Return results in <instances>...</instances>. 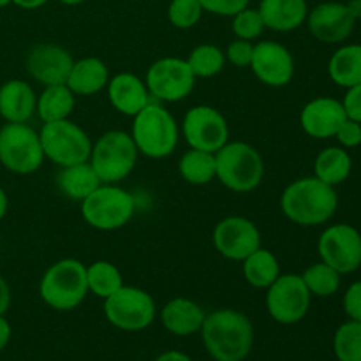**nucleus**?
<instances>
[{
    "label": "nucleus",
    "instance_id": "nucleus-39",
    "mask_svg": "<svg viewBox=\"0 0 361 361\" xmlns=\"http://www.w3.org/2000/svg\"><path fill=\"white\" fill-rule=\"evenodd\" d=\"M342 305H344V312L348 314L349 319L361 321V281L353 282L345 289Z\"/></svg>",
    "mask_w": 361,
    "mask_h": 361
},
{
    "label": "nucleus",
    "instance_id": "nucleus-2",
    "mask_svg": "<svg viewBox=\"0 0 361 361\" xmlns=\"http://www.w3.org/2000/svg\"><path fill=\"white\" fill-rule=\"evenodd\" d=\"M338 208L335 187L316 176H303L289 183L281 194V210L296 226L314 228L330 221Z\"/></svg>",
    "mask_w": 361,
    "mask_h": 361
},
{
    "label": "nucleus",
    "instance_id": "nucleus-1",
    "mask_svg": "<svg viewBox=\"0 0 361 361\" xmlns=\"http://www.w3.org/2000/svg\"><path fill=\"white\" fill-rule=\"evenodd\" d=\"M200 334L204 349L215 361H243L254 348L252 321L235 309L207 314Z\"/></svg>",
    "mask_w": 361,
    "mask_h": 361
},
{
    "label": "nucleus",
    "instance_id": "nucleus-46",
    "mask_svg": "<svg viewBox=\"0 0 361 361\" xmlns=\"http://www.w3.org/2000/svg\"><path fill=\"white\" fill-rule=\"evenodd\" d=\"M7 210H9V197H7L6 190L0 187V222H2L4 217L7 215Z\"/></svg>",
    "mask_w": 361,
    "mask_h": 361
},
{
    "label": "nucleus",
    "instance_id": "nucleus-8",
    "mask_svg": "<svg viewBox=\"0 0 361 361\" xmlns=\"http://www.w3.org/2000/svg\"><path fill=\"white\" fill-rule=\"evenodd\" d=\"M46 161L41 137L27 123H4L0 127V164L14 175H32Z\"/></svg>",
    "mask_w": 361,
    "mask_h": 361
},
{
    "label": "nucleus",
    "instance_id": "nucleus-48",
    "mask_svg": "<svg viewBox=\"0 0 361 361\" xmlns=\"http://www.w3.org/2000/svg\"><path fill=\"white\" fill-rule=\"evenodd\" d=\"M59 2L66 4V6H78V4H83L85 0H59Z\"/></svg>",
    "mask_w": 361,
    "mask_h": 361
},
{
    "label": "nucleus",
    "instance_id": "nucleus-43",
    "mask_svg": "<svg viewBox=\"0 0 361 361\" xmlns=\"http://www.w3.org/2000/svg\"><path fill=\"white\" fill-rule=\"evenodd\" d=\"M11 335H13V328L11 323L6 319V316H0V351L7 348L11 341Z\"/></svg>",
    "mask_w": 361,
    "mask_h": 361
},
{
    "label": "nucleus",
    "instance_id": "nucleus-17",
    "mask_svg": "<svg viewBox=\"0 0 361 361\" xmlns=\"http://www.w3.org/2000/svg\"><path fill=\"white\" fill-rule=\"evenodd\" d=\"M73 63V55L66 48L59 44H49V42L32 46L25 59L27 73L42 87L66 85Z\"/></svg>",
    "mask_w": 361,
    "mask_h": 361
},
{
    "label": "nucleus",
    "instance_id": "nucleus-33",
    "mask_svg": "<svg viewBox=\"0 0 361 361\" xmlns=\"http://www.w3.org/2000/svg\"><path fill=\"white\" fill-rule=\"evenodd\" d=\"M341 277L342 275L335 268L323 263V261L310 264L302 274V279L305 282L307 289L310 291V295L321 296V298L334 296L338 291V288H341Z\"/></svg>",
    "mask_w": 361,
    "mask_h": 361
},
{
    "label": "nucleus",
    "instance_id": "nucleus-14",
    "mask_svg": "<svg viewBox=\"0 0 361 361\" xmlns=\"http://www.w3.org/2000/svg\"><path fill=\"white\" fill-rule=\"evenodd\" d=\"M317 252L341 275L353 274L361 267V233L351 224L328 226L319 236Z\"/></svg>",
    "mask_w": 361,
    "mask_h": 361
},
{
    "label": "nucleus",
    "instance_id": "nucleus-16",
    "mask_svg": "<svg viewBox=\"0 0 361 361\" xmlns=\"http://www.w3.org/2000/svg\"><path fill=\"white\" fill-rule=\"evenodd\" d=\"M249 67L261 83L271 88L286 87L295 78L293 53L275 41H259L254 44L252 62Z\"/></svg>",
    "mask_w": 361,
    "mask_h": 361
},
{
    "label": "nucleus",
    "instance_id": "nucleus-22",
    "mask_svg": "<svg viewBox=\"0 0 361 361\" xmlns=\"http://www.w3.org/2000/svg\"><path fill=\"white\" fill-rule=\"evenodd\" d=\"M207 312L200 303L189 298H173L162 307L161 323L169 334L176 337H190L200 334Z\"/></svg>",
    "mask_w": 361,
    "mask_h": 361
},
{
    "label": "nucleus",
    "instance_id": "nucleus-42",
    "mask_svg": "<svg viewBox=\"0 0 361 361\" xmlns=\"http://www.w3.org/2000/svg\"><path fill=\"white\" fill-rule=\"evenodd\" d=\"M11 300H13V295H11V286L7 284L6 279L0 275V316H6V312L11 307Z\"/></svg>",
    "mask_w": 361,
    "mask_h": 361
},
{
    "label": "nucleus",
    "instance_id": "nucleus-30",
    "mask_svg": "<svg viewBox=\"0 0 361 361\" xmlns=\"http://www.w3.org/2000/svg\"><path fill=\"white\" fill-rule=\"evenodd\" d=\"M178 173L190 185H207L217 176L215 154L189 148L178 161Z\"/></svg>",
    "mask_w": 361,
    "mask_h": 361
},
{
    "label": "nucleus",
    "instance_id": "nucleus-10",
    "mask_svg": "<svg viewBox=\"0 0 361 361\" xmlns=\"http://www.w3.org/2000/svg\"><path fill=\"white\" fill-rule=\"evenodd\" d=\"M104 316L111 326L122 331H143L157 316V305L150 293L123 284L104 300Z\"/></svg>",
    "mask_w": 361,
    "mask_h": 361
},
{
    "label": "nucleus",
    "instance_id": "nucleus-24",
    "mask_svg": "<svg viewBox=\"0 0 361 361\" xmlns=\"http://www.w3.org/2000/svg\"><path fill=\"white\" fill-rule=\"evenodd\" d=\"M109 78L111 76L104 60L97 56H85L81 60H74L66 85L74 95L88 97L104 90L109 83Z\"/></svg>",
    "mask_w": 361,
    "mask_h": 361
},
{
    "label": "nucleus",
    "instance_id": "nucleus-11",
    "mask_svg": "<svg viewBox=\"0 0 361 361\" xmlns=\"http://www.w3.org/2000/svg\"><path fill=\"white\" fill-rule=\"evenodd\" d=\"M312 295L307 289L302 275L281 274L277 281L267 288V310L279 324H296L309 314Z\"/></svg>",
    "mask_w": 361,
    "mask_h": 361
},
{
    "label": "nucleus",
    "instance_id": "nucleus-3",
    "mask_svg": "<svg viewBox=\"0 0 361 361\" xmlns=\"http://www.w3.org/2000/svg\"><path fill=\"white\" fill-rule=\"evenodd\" d=\"M130 136L141 155L159 161L169 157L176 150L180 127L164 106L152 101L147 108L133 116Z\"/></svg>",
    "mask_w": 361,
    "mask_h": 361
},
{
    "label": "nucleus",
    "instance_id": "nucleus-9",
    "mask_svg": "<svg viewBox=\"0 0 361 361\" xmlns=\"http://www.w3.org/2000/svg\"><path fill=\"white\" fill-rule=\"evenodd\" d=\"M42 152L53 164L66 168V166L88 162L94 141L73 120H59V122L42 123L39 130Z\"/></svg>",
    "mask_w": 361,
    "mask_h": 361
},
{
    "label": "nucleus",
    "instance_id": "nucleus-40",
    "mask_svg": "<svg viewBox=\"0 0 361 361\" xmlns=\"http://www.w3.org/2000/svg\"><path fill=\"white\" fill-rule=\"evenodd\" d=\"M337 141L341 143L342 148H355L361 145V123L355 120H345L341 127H338L337 134H335Z\"/></svg>",
    "mask_w": 361,
    "mask_h": 361
},
{
    "label": "nucleus",
    "instance_id": "nucleus-7",
    "mask_svg": "<svg viewBox=\"0 0 361 361\" xmlns=\"http://www.w3.org/2000/svg\"><path fill=\"white\" fill-rule=\"evenodd\" d=\"M137 152L133 136L123 130H108L92 145L90 166L102 183H120L134 171Z\"/></svg>",
    "mask_w": 361,
    "mask_h": 361
},
{
    "label": "nucleus",
    "instance_id": "nucleus-23",
    "mask_svg": "<svg viewBox=\"0 0 361 361\" xmlns=\"http://www.w3.org/2000/svg\"><path fill=\"white\" fill-rule=\"evenodd\" d=\"M264 27L274 32H293L307 21V0H261L259 7Z\"/></svg>",
    "mask_w": 361,
    "mask_h": 361
},
{
    "label": "nucleus",
    "instance_id": "nucleus-32",
    "mask_svg": "<svg viewBox=\"0 0 361 361\" xmlns=\"http://www.w3.org/2000/svg\"><path fill=\"white\" fill-rule=\"evenodd\" d=\"M185 62L196 80L197 78H214L222 73V69L226 67V53L224 49L215 44H200L190 49Z\"/></svg>",
    "mask_w": 361,
    "mask_h": 361
},
{
    "label": "nucleus",
    "instance_id": "nucleus-34",
    "mask_svg": "<svg viewBox=\"0 0 361 361\" xmlns=\"http://www.w3.org/2000/svg\"><path fill=\"white\" fill-rule=\"evenodd\" d=\"M334 351L338 361H361V321L349 319L337 328Z\"/></svg>",
    "mask_w": 361,
    "mask_h": 361
},
{
    "label": "nucleus",
    "instance_id": "nucleus-45",
    "mask_svg": "<svg viewBox=\"0 0 361 361\" xmlns=\"http://www.w3.org/2000/svg\"><path fill=\"white\" fill-rule=\"evenodd\" d=\"M46 2H48V0H13L14 6L21 7V9H27V11L39 9V7L44 6Z\"/></svg>",
    "mask_w": 361,
    "mask_h": 361
},
{
    "label": "nucleus",
    "instance_id": "nucleus-5",
    "mask_svg": "<svg viewBox=\"0 0 361 361\" xmlns=\"http://www.w3.org/2000/svg\"><path fill=\"white\" fill-rule=\"evenodd\" d=\"M215 178L236 194L256 190L264 178V161L259 152L245 141H228L215 152Z\"/></svg>",
    "mask_w": 361,
    "mask_h": 361
},
{
    "label": "nucleus",
    "instance_id": "nucleus-49",
    "mask_svg": "<svg viewBox=\"0 0 361 361\" xmlns=\"http://www.w3.org/2000/svg\"><path fill=\"white\" fill-rule=\"evenodd\" d=\"M13 4V0H0V7H7Z\"/></svg>",
    "mask_w": 361,
    "mask_h": 361
},
{
    "label": "nucleus",
    "instance_id": "nucleus-26",
    "mask_svg": "<svg viewBox=\"0 0 361 361\" xmlns=\"http://www.w3.org/2000/svg\"><path fill=\"white\" fill-rule=\"evenodd\" d=\"M76 108V95L67 85H51L37 95L35 113L42 123L67 120Z\"/></svg>",
    "mask_w": 361,
    "mask_h": 361
},
{
    "label": "nucleus",
    "instance_id": "nucleus-15",
    "mask_svg": "<svg viewBox=\"0 0 361 361\" xmlns=\"http://www.w3.org/2000/svg\"><path fill=\"white\" fill-rule=\"evenodd\" d=\"M215 250L229 261H240L263 247V238L256 222L242 215H231L217 222L212 235Z\"/></svg>",
    "mask_w": 361,
    "mask_h": 361
},
{
    "label": "nucleus",
    "instance_id": "nucleus-47",
    "mask_svg": "<svg viewBox=\"0 0 361 361\" xmlns=\"http://www.w3.org/2000/svg\"><path fill=\"white\" fill-rule=\"evenodd\" d=\"M348 7H349V11L353 13V16H355L356 20H360L361 18V0H351V2H348Z\"/></svg>",
    "mask_w": 361,
    "mask_h": 361
},
{
    "label": "nucleus",
    "instance_id": "nucleus-12",
    "mask_svg": "<svg viewBox=\"0 0 361 361\" xmlns=\"http://www.w3.org/2000/svg\"><path fill=\"white\" fill-rule=\"evenodd\" d=\"M148 92L159 102H180L192 94L196 87V76L185 59L164 56L148 67L145 76Z\"/></svg>",
    "mask_w": 361,
    "mask_h": 361
},
{
    "label": "nucleus",
    "instance_id": "nucleus-29",
    "mask_svg": "<svg viewBox=\"0 0 361 361\" xmlns=\"http://www.w3.org/2000/svg\"><path fill=\"white\" fill-rule=\"evenodd\" d=\"M243 279L256 289H267L281 275V261L271 250L259 247L256 252L242 261Z\"/></svg>",
    "mask_w": 361,
    "mask_h": 361
},
{
    "label": "nucleus",
    "instance_id": "nucleus-38",
    "mask_svg": "<svg viewBox=\"0 0 361 361\" xmlns=\"http://www.w3.org/2000/svg\"><path fill=\"white\" fill-rule=\"evenodd\" d=\"M203 11H208L217 16H229L233 18L236 13L249 7L250 0H200Z\"/></svg>",
    "mask_w": 361,
    "mask_h": 361
},
{
    "label": "nucleus",
    "instance_id": "nucleus-20",
    "mask_svg": "<svg viewBox=\"0 0 361 361\" xmlns=\"http://www.w3.org/2000/svg\"><path fill=\"white\" fill-rule=\"evenodd\" d=\"M109 104L123 116H136L152 102L147 83L133 73H118L109 78L108 83Z\"/></svg>",
    "mask_w": 361,
    "mask_h": 361
},
{
    "label": "nucleus",
    "instance_id": "nucleus-27",
    "mask_svg": "<svg viewBox=\"0 0 361 361\" xmlns=\"http://www.w3.org/2000/svg\"><path fill=\"white\" fill-rule=\"evenodd\" d=\"M353 159L342 147L323 148L314 161V176L331 187L344 183L351 176Z\"/></svg>",
    "mask_w": 361,
    "mask_h": 361
},
{
    "label": "nucleus",
    "instance_id": "nucleus-41",
    "mask_svg": "<svg viewBox=\"0 0 361 361\" xmlns=\"http://www.w3.org/2000/svg\"><path fill=\"white\" fill-rule=\"evenodd\" d=\"M345 95L342 99V106L349 120L361 123V83L351 88H345Z\"/></svg>",
    "mask_w": 361,
    "mask_h": 361
},
{
    "label": "nucleus",
    "instance_id": "nucleus-36",
    "mask_svg": "<svg viewBox=\"0 0 361 361\" xmlns=\"http://www.w3.org/2000/svg\"><path fill=\"white\" fill-rule=\"evenodd\" d=\"M264 21L261 18L259 11L245 7L240 13L233 16L231 21V30L236 35V39H243V41H250L259 39L261 34L264 32Z\"/></svg>",
    "mask_w": 361,
    "mask_h": 361
},
{
    "label": "nucleus",
    "instance_id": "nucleus-19",
    "mask_svg": "<svg viewBox=\"0 0 361 361\" xmlns=\"http://www.w3.org/2000/svg\"><path fill=\"white\" fill-rule=\"evenodd\" d=\"M348 120L342 101L334 97H316L300 111V126L303 133L316 140L335 137L338 127Z\"/></svg>",
    "mask_w": 361,
    "mask_h": 361
},
{
    "label": "nucleus",
    "instance_id": "nucleus-25",
    "mask_svg": "<svg viewBox=\"0 0 361 361\" xmlns=\"http://www.w3.org/2000/svg\"><path fill=\"white\" fill-rule=\"evenodd\" d=\"M97 173L90 166V162H81V164L66 166L60 168L56 175V187L66 197L73 201H83L90 196L99 185H101Z\"/></svg>",
    "mask_w": 361,
    "mask_h": 361
},
{
    "label": "nucleus",
    "instance_id": "nucleus-35",
    "mask_svg": "<svg viewBox=\"0 0 361 361\" xmlns=\"http://www.w3.org/2000/svg\"><path fill=\"white\" fill-rule=\"evenodd\" d=\"M203 16V6L200 0H171L168 7V18L171 25L180 30L196 27Z\"/></svg>",
    "mask_w": 361,
    "mask_h": 361
},
{
    "label": "nucleus",
    "instance_id": "nucleus-37",
    "mask_svg": "<svg viewBox=\"0 0 361 361\" xmlns=\"http://www.w3.org/2000/svg\"><path fill=\"white\" fill-rule=\"evenodd\" d=\"M226 62L233 63L236 67H249L252 62L254 55V44L250 41H243V39H235L229 42L226 48Z\"/></svg>",
    "mask_w": 361,
    "mask_h": 361
},
{
    "label": "nucleus",
    "instance_id": "nucleus-21",
    "mask_svg": "<svg viewBox=\"0 0 361 361\" xmlns=\"http://www.w3.org/2000/svg\"><path fill=\"white\" fill-rule=\"evenodd\" d=\"M37 94L23 80H9L0 85V118L7 123H27L35 115Z\"/></svg>",
    "mask_w": 361,
    "mask_h": 361
},
{
    "label": "nucleus",
    "instance_id": "nucleus-28",
    "mask_svg": "<svg viewBox=\"0 0 361 361\" xmlns=\"http://www.w3.org/2000/svg\"><path fill=\"white\" fill-rule=\"evenodd\" d=\"M328 76L337 87L351 88L361 83V44H345L328 60Z\"/></svg>",
    "mask_w": 361,
    "mask_h": 361
},
{
    "label": "nucleus",
    "instance_id": "nucleus-6",
    "mask_svg": "<svg viewBox=\"0 0 361 361\" xmlns=\"http://www.w3.org/2000/svg\"><path fill=\"white\" fill-rule=\"evenodd\" d=\"M136 214V200L118 183H101L81 201V217L97 231H116Z\"/></svg>",
    "mask_w": 361,
    "mask_h": 361
},
{
    "label": "nucleus",
    "instance_id": "nucleus-31",
    "mask_svg": "<svg viewBox=\"0 0 361 361\" xmlns=\"http://www.w3.org/2000/svg\"><path fill=\"white\" fill-rule=\"evenodd\" d=\"M88 293L106 300L123 286L122 271L106 259L94 261L87 267Z\"/></svg>",
    "mask_w": 361,
    "mask_h": 361
},
{
    "label": "nucleus",
    "instance_id": "nucleus-44",
    "mask_svg": "<svg viewBox=\"0 0 361 361\" xmlns=\"http://www.w3.org/2000/svg\"><path fill=\"white\" fill-rule=\"evenodd\" d=\"M155 361H192V358L182 351H166L159 355Z\"/></svg>",
    "mask_w": 361,
    "mask_h": 361
},
{
    "label": "nucleus",
    "instance_id": "nucleus-13",
    "mask_svg": "<svg viewBox=\"0 0 361 361\" xmlns=\"http://www.w3.org/2000/svg\"><path fill=\"white\" fill-rule=\"evenodd\" d=\"M182 136L189 148L215 154L229 141L228 120L214 106H192L183 115Z\"/></svg>",
    "mask_w": 361,
    "mask_h": 361
},
{
    "label": "nucleus",
    "instance_id": "nucleus-18",
    "mask_svg": "<svg viewBox=\"0 0 361 361\" xmlns=\"http://www.w3.org/2000/svg\"><path fill=\"white\" fill-rule=\"evenodd\" d=\"M356 18L348 4L323 2L307 14V27L314 39L324 44H338L349 39L356 25Z\"/></svg>",
    "mask_w": 361,
    "mask_h": 361
},
{
    "label": "nucleus",
    "instance_id": "nucleus-4",
    "mask_svg": "<svg viewBox=\"0 0 361 361\" xmlns=\"http://www.w3.org/2000/svg\"><path fill=\"white\" fill-rule=\"evenodd\" d=\"M88 295L87 267L74 257L53 263L39 282V296L53 310L78 309Z\"/></svg>",
    "mask_w": 361,
    "mask_h": 361
}]
</instances>
